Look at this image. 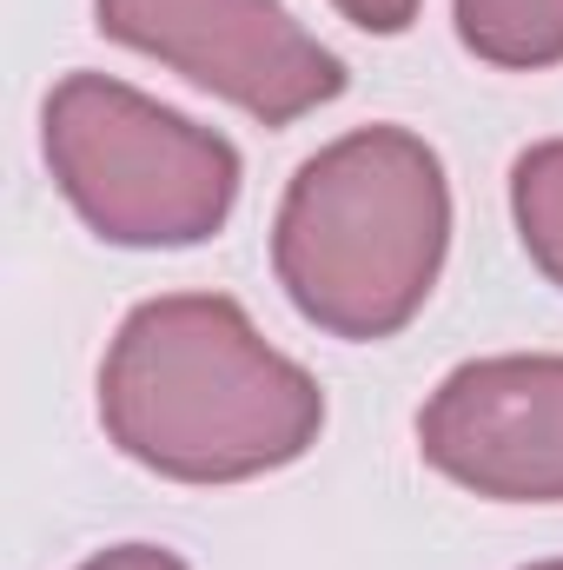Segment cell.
Returning a JSON list of instances; mask_svg holds the SVG:
<instances>
[{"label":"cell","instance_id":"9","mask_svg":"<svg viewBox=\"0 0 563 570\" xmlns=\"http://www.w3.org/2000/svg\"><path fill=\"white\" fill-rule=\"evenodd\" d=\"M80 570H192V564L179 551H166V544H113V551L87 558Z\"/></svg>","mask_w":563,"mask_h":570},{"label":"cell","instance_id":"2","mask_svg":"<svg viewBox=\"0 0 563 570\" xmlns=\"http://www.w3.org/2000/svg\"><path fill=\"white\" fill-rule=\"evenodd\" d=\"M451 259V179L412 127H352L279 199L273 273L305 325L378 345L424 312Z\"/></svg>","mask_w":563,"mask_h":570},{"label":"cell","instance_id":"6","mask_svg":"<svg viewBox=\"0 0 563 570\" xmlns=\"http://www.w3.org/2000/svg\"><path fill=\"white\" fill-rule=\"evenodd\" d=\"M457 40L504 73L563 67V0H451Z\"/></svg>","mask_w":563,"mask_h":570},{"label":"cell","instance_id":"5","mask_svg":"<svg viewBox=\"0 0 563 570\" xmlns=\"http://www.w3.org/2000/svg\"><path fill=\"white\" fill-rule=\"evenodd\" d=\"M437 478L491 504H563V352H497L444 372L418 412Z\"/></svg>","mask_w":563,"mask_h":570},{"label":"cell","instance_id":"8","mask_svg":"<svg viewBox=\"0 0 563 570\" xmlns=\"http://www.w3.org/2000/svg\"><path fill=\"white\" fill-rule=\"evenodd\" d=\"M338 7V20H352L358 33H378V40H392V33H405L412 20H418L424 0H332Z\"/></svg>","mask_w":563,"mask_h":570},{"label":"cell","instance_id":"7","mask_svg":"<svg viewBox=\"0 0 563 570\" xmlns=\"http://www.w3.org/2000/svg\"><path fill=\"white\" fill-rule=\"evenodd\" d=\"M511 219L531 266L563 292V140H537L511 166Z\"/></svg>","mask_w":563,"mask_h":570},{"label":"cell","instance_id":"3","mask_svg":"<svg viewBox=\"0 0 563 570\" xmlns=\"http://www.w3.org/2000/svg\"><path fill=\"white\" fill-rule=\"evenodd\" d=\"M47 173L67 206L127 253H186L226 233L246 159L239 146L113 73H67L40 107Z\"/></svg>","mask_w":563,"mask_h":570},{"label":"cell","instance_id":"4","mask_svg":"<svg viewBox=\"0 0 563 570\" xmlns=\"http://www.w3.org/2000/svg\"><path fill=\"white\" fill-rule=\"evenodd\" d=\"M107 40L172 67L199 94L292 127L345 94V60L285 0H93Z\"/></svg>","mask_w":563,"mask_h":570},{"label":"cell","instance_id":"10","mask_svg":"<svg viewBox=\"0 0 563 570\" xmlns=\"http://www.w3.org/2000/svg\"><path fill=\"white\" fill-rule=\"evenodd\" d=\"M531 570H563V558H551V564H531Z\"/></svg>","mask_w":563,"mask_h":570},{"label":"cell","instance_id":"1","mask_svg":"<svg viewBox=\"0 0 563 570\" xmlns=\"http://www.w3.org/2000/svg\"><path fill=\"white\" fill-rule=\"evenodd\" d=\"M100 425L152 478L246 484L318 444L325 392L259 338L239 298L159 292L120 318L100 358Z\"/></svg>","mask_w":563,"mask_h":570}]
</instances>
